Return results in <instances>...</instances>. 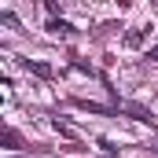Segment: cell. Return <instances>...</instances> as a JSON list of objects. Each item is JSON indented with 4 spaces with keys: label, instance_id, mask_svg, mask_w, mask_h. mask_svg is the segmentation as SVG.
<instances>
[{
    "label": "cell",
    "instance_id": "52a82bcc",
    "mask_svg": "<svg viewBox=\"0 0 158 158\" xmlns=\"http://www.w3.org/2000/svg\"><path fill=\"white\" fill-rule=\"evenodd\" d=\"M44 4H48V11H55V7H59V0H44Z\"/></svg>",
    "mask_w": 158,
    "mask_h": 158
},
{
    "label": "cell",
    "instance_id": "277c9868",
    "mask_svg": "<svg viewBox=\"0 0 158 158\" xmlns=\"http://www.w3.org/2000/svg\"><path fill=\"white\" fill-rule=\"evenodd\" d=\"M26 70H33V74H37V77H52V66H48V63H37V59H26Z\"/></svg>",
    "mask_w": 158,
    "mask_h": 158
},
{
    "label": "cell",
    "instance_id": "7a4b0ae2",
    "mask_svg": "<svg viewBox=\"0 0 158 158\" xmlns=\"http://www.w3.org/2000/svg\"><path fill=\"white\" fill-rule=\"evenodd\" d=\"M48 33H55V37H74V26L63 22V19H52V22H48Z\"/></svg>",
    "mask_w": 158,
    "mask_h": 158
},
{
    "label": "cell",
    "instance_id": "8992f818",
    "mask_svg": "<svg viewBox=\"0 0 158 158\" xmlns=\"http://www.w3.org/2000/svg\"><path fill=\"white\" fill-rule=\"evenodd\" d=\"M147 59H151V63H158V48H151V52H147Z\"/></svg>",
    "mask_w": 158,
    "mask_h": 158
},
{
    "label": "cell",
    "instance_id": "5b68a950",
    "mask_svg": "<svg viewBox=\"0 0 158 158\" xmlns=\"http://www.w3.org/2000/svg\"><path fill=\"white\" fill-rule=\"evenodd\" d=\"M4 147H11V151H15V147H22V136H19V132H15L11 125L4 129Z\"/></svg>",
    "mask_w": 158,
    "mask_h": 158
},
{
    "label": "cell",
    "instance_id": "9c48e42d",
    "mask_svg": "<svg viewBox=\"0 0 158 158\" xmlns=\"http://www.w3.org/2000/svg\"><path fill=\"white\" fill-rule=\"evenodd\" d=\"M151 4H155V7H158V0H151Z\"/></svg>",
    "mask_w": 158,
    "mask_h": 158
},
{
    "label": "cell",
    "instance_id": "6da1fadb",
    "mask_svg": "<svg viewBox=\"0 0 158 158\" xmlns=\"http://www.w3.org/2000/svg\"><path fill=\"white\" fill-rule=\"evenodd\" d=\"M125 114H132V118H136V121H143V125H158L155 114H151V110H143V107H136V103H129V107H125Z\"/></svg>",
    "mask_w": 158,
    "mask_h": 158
},
{
    "label": "cell",
    "instance_id": "ba28073f",
    "mask_svg": "<svg viewBox=\"0 0 158 158\" xmlns=\"http://www.w3.org/2000/svg\"><path fill=\"white\" fill-rule=\"evenodd\" d=\"M151 151H155V155H158V143H155V147H151Z\"/></svg>",
    "mask_w": 158,
    "mask_h": 158
},
{
    "label": "cell",
    "instance_id": "3957f363",
    "mask_svg": "<svg viewBox=\"0 0 158 158\" xmlns=\"http://www.w3.org/2000/svg\"><path fill=\"white\" fill-rule=\"evenodd\" d=\"M147 33H151V26H136L132 33H125V44H129V48H136V44L147 37Z\"/></svg>",
    "mask_w": 158,
    "mask_h": 158
}]
</instances>
